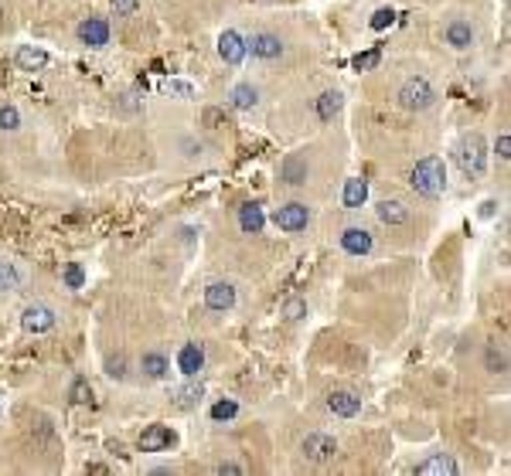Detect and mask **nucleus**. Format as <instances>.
Segmentation results:
<instances>
[{
    "instance_id": "423d86ee",
    "label": "nucleus",
    "mask_w": 511,
    "mask_h": 476,
    "mask_svg": "<svg viewBox=\"0 0 511 476\" xmlns=\"http://www.w3.org/2000/svg\"><path fill=\"white\" fill-rule=\"evenodd\" d=\"M20 327L28 330V334H48L52 327H55V310L52 306H28L24 313H20Z\"/></svg>"
},
{
    "instance_id": "a878e982",
    "label": "nucleus",
    "mask_w": 511,
    "mask_h": 476,
    "mask_svg": "<svg viewBox=\"0 0 511 476\" xmlns=\"http://www.w3.org/2000/svg\"><path fill=\"white\" fill-rule=\"evenodd\" d=\"M205 395V388L201 384H184V388H177V405L181 408H195L198 401Z\"/></svg>"
},
{
    "instance_id": "39448f33",
    "label": "nucleus",
    "mask_w": 511,
    "mask_h": 476,
    "mask_svg": "<svg viewBox=\"0 0 511 476\" xmlns=\"http://www.w3.org/2000/svg\"><path fill=\"white\" fill-rule=\"evenodd\" d=\"M303 456L314 459V463H331L337 456V439L327 432H311L303 439Z\"/></svg>"
},
{
    "instance_id": "58836bf2",
    "label": "nucleus",
    "mask_w": 511,
    "mask_h": 476,
    "mask_svg": "<svg viewBox=\"0 0 511 476\" xmlns=\"http://www.w3.org/2000/svg\"><path fill=\"white\" fill-rule=\"evenodd\" d=\"M218 473H222V476H225V473L239 476V473H246V470H242V466H236V463H222V466H218Z\"/></svg>"
},
{
    "instance_id": "e433bc0d",
    "label": "nucleus",
    "mask_w": 511,
    "mask_h": 476,
    "mask_svg": "<svg viewBox=\"0 0 511 476\" xmlns=\"http://www.w3.org/2000/svg\"><path fill=\"white\" fill-rule=\"evenodd\" d=\"M113 11H116V18H130L137 11V0H113Z\"/></svg>"
},
{
    "instance_id": "2f4dec72",
    "label": "nucleus",
    "mask_w": 511,
    "mask_h": 476,
    "mask_svg": "<svg viewBox=\"0 0 511 476\" xmlns=\"http://www.w3.org/2000/svg\"><path fill=\"white\" fill-rule=\"evenodd\" d=\"M82 283H85V272H82L79 262L65 266V286H68V289H82Z\"/></svg>"
},
{
    "instance_id": "c756f323",
    "label": "nucleus",
    "mask_w": 511,
    "mask_h": 476,
    "mask_svg": "<svg viewBox=\"0 0 511 476\" xmlns=\"http://www.w3.org/2000/svg\"><path fill=\"white\" fill-rule=\"evenodd\" d=\"M68 398L76 401V405H85V401L92 398V388H89V381L79 378L76 384H72V391H68Z\"/></svg>"
},
{
    "instance_id": "4468645a",
    "label": "nucleus",
    "mask_w": 511,
    "mask_h": 476,
    "mask_svg": "<svg viewBox=\"0 0 511 476\" xmlns=\"http://www.w3.org/2000/svg\"><path fill=\"white\" fill-rule=\"evenodd\" d=\"M372 245H375L372 231H365V228H344V235H341V248L348 255H368Z\"/></svg>"
},
{
    "instance_id": "f03ea898",
    "label": "nucleus",
    "mask_w": 511,
    "mask_h": 476,
    "mask_svg": "<svg viewBox=\"0 0 511 476\" xmlns=\"http://www.w3.org/2000/svg\"><path fill=\"white\" fill-rule=\"evenodd\" d=\"M457 164L467 177H484L488 171V150H484V140L481 136H464L460 147H457Z\"/></svg>"
},
{
    "instance_id": "f3484780",
    "label": "nucleus",
    "mask_w": 511,
    "mask_h": 476,
    "mask_svg": "<svg viewBox=\"0 0 511 476\" xmlns=\"http://www.w3.org/2000/svg\"><path fill=\"white\" fill-rule=\"evenodd\" d=\"M375 214H378L382 225H406L409 221V208L402 201H378Z\"/></svg>"
},
{
    "instance_id": "dca6fc26",
    "label": "nucleus",
    "mask_w": 511,
    "mask_h": 476,
    "mask_svg": "<svg viewBox=\"0 0 511 476\" xmlns=\"http://www.w3.org/2000/svg\"><path fill=\"white\" fill-rule=\"evenodd\" d=\"M14 61H18L20 72H41V68L48 65V51H41V48H35V44H20Z\"/></svg>"
},
{
    "instance_id": "72a5a7b5",
    "label": "nucleus",
    "mask_w": 511,
    "mask_h": 476,
    "mask_svg": "<svg viewBox=\"0 0 511 476\" xmlns=\"http://www.w3.org/2000/svg\"><path fill=\"white\" fill-rule=\"evenodd\" d=\"M505 367H508V358H505V354H501V350H488V371H494V374H501V371H505Z\"/></svg>"
},
{
    "instance_id": "c9c22d12",
    "label": "nucleus",
    "mask_w": 511,
    "mask_h": 476,
    "mask_svg": "<svg viewBox=\"0 0 511 476\" xmlns=\"http://www.w3.org/2000/svg\"><path fill=\"white\" fill-rule=\"evenodd\" d=\"M106 374L109 378H126V361L123 358H109L106 361Z\"/></svg>"
},
{
    "instance_id": "1a4fd4ad",
    "label": "nucleus",
    "mask_w": 511,
    "mask_h": 476,
    "mask_svg": "<svg viewBox=\"0 0 511 476\" xmlns=\"http://www.w3.org/2000/svg\"><path fill=\"white\" fill-rule=\"evenodd\" d=\"M205 306H208V310H218V313L232 310V306H236V286L232 283H212L205 289Z\"/></svg>"
},
{
    "instance_id": "20e7f679",
    "label": "nucleus",
    "mask_w": 511,
    "mask_h": 476,
    "mask_svg": "<svg viewBox=\"0 0 511 476\" xmlns=\"http://www.w3.org/2000/svg\"><path fill=\"white\" fill-rule=\"evenodd\" d=\"M307 221H311V211H307V205H300V201H294V205H283V208L273 211V225L283 231H303L307 228Z\"/></svg>"
},
{
    "instance_id": "5701e85b",
    "label": "nucleus",
    "mask_w": 511,
    "mask_h": 476,
    "mask_svg": "<svg viewBox=\"0 0 511 476\" xmlns=\"http://www.w3.org/2000/svg\"><path fill=\"white\" fill-rule=\"evenodd\" d=\"M337 109H341V92H324L317 99V116L320 119H335Z\"/></svg>"
},
{
    "instance_id": "4be33fe9",
    "label": "nucleus",
    "mask_w": 511,
    "mask_h": 476,
    "mask_svg": "<svg viewBox=\"0 0 511 476\" xmlns=\"http://www.w3.org/2000/svg\"><path fill=\"white\" fill-rule=\"evenodd\" d=\"M160 92L191 102V99H195V85H191V82H181V78H164V82H160Z\"/></svg>"
},
{
    "instance_id": "7ed1b4c3",
    "label": "nucleus",
    "mask_w": 511,
    "mask_h": 476,
    "mask_svg": "<svg viewBox=\"0 0 511 476\" xmlns=\"http://www.w3.org/2000/svg\"><path fill=\"white\" fill-rule=\"evenodd\" d=\"M399 102L409 113H423V109H430L433 102H436V92H433V85L426 78H406L399 85Z\"/></svg>"
},
{
    "instance_id": "473e14b6",
    "label": "nucleus",
    "mask_w": 511,
    "mask_h": 476,
    "mask_svg": "<svg viewBox=\"0 0 511 476\" xmlns=\"http://www.w3.org/2000/svg\"><path fill=\"white\" fill-rule=\"evenodd\" d=\"M392 20H395V11L392 7H382V11H375L372 14V28L375 31H382V28H389Z\"/></svg>"
},
{
    "instance_id": "6ab92c4d",
    "label": "nucleus",
    "mask_w": 511,
    "mask_h": 476,
    "mask_svg": "<svg viewBox=\"0 0 511 476\" xmlns=\"http://www.w3.org/2000/svg\"><path fill=\"white\" fill-rule=\"evenodd\" d=\"M239 225H242V231H246V235H259V231H263V225H266L263 208H259V205H242V208H239Z\"/></svg>"
},
{
    "instance_id": "9d476101",
    "label": "nucleus",
    "mask_w": 511,
    "mask_h": 476,
    "mask_svg": "<svg viewBox=\"0 0 511 476\" xmlns=\"http://www.w3.org/2000/svg\"><path fill=\"white\" fill-rule=\"evenodd\" d=\"M416 473L419 476H457L460 466H457V459H453L450 453H436V456L423 459V463L416 466Z\"/></svg>"
},
{
    "instance_id": "f257e3e1",
    "label": "nucleus",
    "mask_w": 511,
    "mask_h": 476,
    "mask_svg": "<svg viewBox=\"0 0 511 476\" xmlns=\"http://www.w3.org/2000/svg\"><path fill=\"white\" fill-rule=\"evenodd\" d=\"M409 184H413V190L419 197L436 201L447 190V164L440 157H423L413 167V173H409Z\"/></svg>"
},
{
    "instance_id": "412c9836",
    "label": "nucleus",
    "mask_w": 511,
    "mask_h": 476,
    "mask_svg": "<svg viewBox=\"0 0 511 476\" xmlns=\"http://www.w3.org/2000/svg\"><path fill=\"white\" fill-rule=\"evenodd\" d=\"M140 367H143V374L147 378H154V381H160V378H167V358L164 354H143V361H140Z\"/></svg>"
},
{
    "instance_id": "6e6552de",
    "label": "nucleus",
    "mask_w": 511,
    "mask_h": 476,
    "mask_svg": "<svg viewBox=\"0 0 511 476\" xmlns=\"http://www.w3.org/2000/svg\"><path fill=\"white\" fill-rule=\"evenodd\" d=\"M79 41L89 48H106L109 44V24L102 18H89L79 24Z\"/></svg>"
},
{
    "instance_id": "4c0bfd02",
    "label": "nucleus",
    "mask_w": 511,
    "mask_h": 476,
    "mask_svg": "<svg viewBox=\"0 0 511 476\" xmlns=\"http://www.w3.org/2000/svg\"><path fill=\"white\" fill-rule=\"evenodd\" d=\"M494 150H498V157H501V160H508V157H511V136H508V133H501V136H498Z\"/></svg>"
},
{
    "instance_id": "b1692460",
    "label": "nucleus",
    "mask_w": 511,
    "mask_h": 476,
    "mask_svg": "<svg viewBox=\"0 0 511 476\" xmlns=\"http://www.w3.org/2000/svg\"><path fill=\"white\" fill-rule=\"evenodd\" d=\"M256 102H259V92H256L253 85H236L232 89V106L236 109H253Z\"/></svg>"
},
{
    "instance_id": "9b49d317",
    "label": "nucleus",
    "mask_w": 511,
    "mask_h": 476,
    "mask_svg": "<svg viewBox=\"0 0 511 476\" xmlns=\"http://www.w3.org/2000/svg\"><path fill=\"white\" fill-rule=\"evenodd\" d=\"M177 436L167 429V425H150L143 436H140V449L143 453H160V449H167V446H174Z\"/></svg>"
},
{
    "instance_id": "7c9ffc66",
    "label": "nucleus",
    "mask_w": 511,
    "mask_h": 476,
    "mask_svg": "<svg viewBox=\"0 0 511 476\" xmlns=\"http://www.w3.org/2000/svg\"><path fill=\"white\" fill-rule=\"evenodd\" d=\"M378 58H382V51H378V48H372V51H365V55H354L351 65L358 68V72H365V68H375V65H378Z\"/></svg>"
},
{
    "instance_id": "aec40b11",
    "label": "nucleus",
    "mask_w": 511,
    "mask_h": 476,
    "mask_svg": "<svg viewBox=\"0 0 511 476\" xmlns=\"http://www.w3.org/2000/svg\"><path fill=\"white\" fill-rule=\"evenodd\" d=\"M365 197H368V184H365L361 177L344 181V208H361V205H365Z\"/></svg>"
},
{
    "instance_id": "ddd939ff",
    "label": "nucleus",
    "mask_w": 511,
    "mask_h": 476,
    "mask_svg": "<svg viewBox=\"0 0 511 476\" xmlns=\"http://www.w3.org/2000/svg\"><path fill=\"white\" fill-rule=\"evenodd\" d=\"M218 55L225 58L229 65H239L242 58L249 55V51H246V38H242L239 31H225V35L218 38Z\"/></svg>"
},
{
    "instance_id": "0eeeda50",
    "label": "nucleus",
    "mask_w": 511,
    "mask_h": 476,
    "mask_svg": "<svg viewBox=\"0 0 511 476\" xmlns=\"http://www.w3.org/2000/svg\"><path fill=\"white\" fill-rule=\"evenodd\" d=\"M246 51H253L256 58H263V61H273V58L283 55V41L270 35V31H259L253 38L246 41Z\"/></svg>"
},
{
    "instance_id": "c85d7f7f",
    "label": "nucleus",
    "mask_w": 511,
    "mask_h": 476,
    "mask_svg": "<svg viewBox=\"0 0 511 476\" xmlns=\"http://www.w3.org/2000/svg\"><path fill=\"white\" fill-rule=\"evenodd\" d=\"M20 126V116L14 106H0V130L4 133H11V130H18Z\"/></svg>"
},
{
    "instance_id": "bb28decb",
    "label": "nucleus",
    "mask_w": 511,
    "mask_h": 476,
    "mask_svg": "<svg viewBox=\"0 0 511 476\" xmlns=\"http://www.w3.org/2000/svg\"><path fill=\"white\" fill-rule=\"evenodd\" d=\"M20 286V272L11 262H4L0 266V293H7V289H18Z\"/></svg>"
},
{
    "instance_id": "393cba45",
    "label": "nucleus",
    "mask_w": 511,
    "mask_h": 476,
    "mask_svg": "<svg viewBox=\"0 0 511 476\" xmlns=\"http://www.w3.org/2000/svg\"><path fill=\"white\" fill-rule=\"evenodd\" d=\"M283 177H287V184H303V177H307V164H303L300 157H290V160L283 164Z\"/></svg>"
},
{
    "instance_id": "a211bd4d",
    "label": "nucleus",
    "mask_w": 511,
    "mask_h": 476,
    "mask_svg": "<svg viewBox=\"0 0 511 476\" xmlns=\"http://www.w3.org/2000/svg\"><path fill=\"white\" fill-rule=\"evenodd\" d=\"M447 44L457 48V51H464V48H471L474 44V28L467 20H453L450 28H447Z\"/></svg>"
},
{
    "instance_id": "ea45409f",
    "label": "nucleus",
    "mask_w": 511,
    "mask_h": 476,
    "mask_svg": "<svg viewBox=\"0 0 511 476\" xmlns=\"http://www.w3.org/2000/svg\"><path fill=\"white\" fill-rule=\"evenodd\" d=\"M494 208H498L494 201H484V205H481V218H491V214H494Z\"/></svg>"
},
{
    "instance_id": "f8f14e48",
    "label": "nucleus",
    "mask_w": 511,
    "mask_h": 476,
    "mask_svg": "<svg viewBox=\"0 0 511 476\" xmlns=\"http://www.w3.org/2000/svg\"><path fill=\"white\" fill-rule=\"evenodd\" d=\"M177 367H181L184 378H195L198 371L205 367V347L201 343H184L181 354H177Z\"/></svg>"
},
{
    "instance_id": "cd10ccee",
    "label": "nucleus",
    "mask_w": 511,
    "mask_h": 476,
    "mask_svg": "<svg viewBox=\"0 0 511 476\" xmlns=\"http://www.w3.org/2000/svg\"><path fill=\"white\" fill-rule=\"evenodd\" d=\"M236 412H239L236 401H215V405H212V419H215V422L236 419Z\"/></svg>"
},
{
    "instance_id": "2eb2a0df",
    "label": "nucleus",
    "mask_w": 511,
    "mask_h": 476,
    "mask_svg": "<svg viewBox=\"0 0 511 476\" xmlns=\"http://www.w3.org/2000/svg\"><path fill=\"white\" fill-rule=\"evenodd\" d=\"M327 408H331L335 415H341V419H354V415L361 412V398L351 395V391H331V395H327Z\"/></svg>"
},
{
    "instance_id": "f704fd0d",
    "label": "nucleus",
    "mask_w": 511,
    "mask_h": 476,
    "mask_svg": "<svg viewBox=\"0 0 511 476\" xmlns=\"http://www.w3.org/2000/svg\"><path fill=\"white\" fill-rule=\"evenodd\" d=\"M303 313H307V303H300V300H290V303L283 306V317H287V320H300Z\"/></svg>"
}]
</instances>
